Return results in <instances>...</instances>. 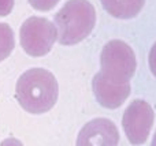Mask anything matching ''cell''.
Masks as SVG:
<instances>
[{
  "mask_svg": "<svg viewBox=\"0 0 156 146\" xmlns=\"http://www.w3.org/2000/svg\"><path fill=\"white\" fill-rule=\"evenodd\" d=\"M59 97V85L55 75L45 68H30L18 78L15 98L26 112L41 115L51 111Z\"/></svg>",
  "mask_w": 156,
  "mask_h": 146,
  "instance_id": "cell-1",
  "label": "cell"
},
{
  "mask_svg": "<svg viewBox=\"0 0 156 146\" xmlns=\"http://www.w3.org/2000/svg\"><path fill=\"white\" fill-rule=\"evenodd\" d=\"M58 42L71 46L85 40L96 25V10L88 0H69L56 12Z\"/></svg>",
  "mask_w": 156,
  "mask_h": 146,
  "instance_id": "cell-2",
  "label": "cell"
},
{
  "mask_svg": "<svg viewBox=\"0 0 156 146\" xmlns=\"http://www.w3.org/2000/svg\"><path fill=\"white\" fill-rule=\"evenodd\" d=\"M137 70V57L123 40H110L100 53V73L115 82H130Z\"/></svg>",
  "mask_w": 156,
  "mask_h": 146,
  "instance_id": "cell-3",
  "label": "cell"
},
{
  "mask_svg": "<svg viewBox=\"0 0 156 146\" xmlns=\"http://www.w3.org/2000/svg\"><path fill=\"white\" fill-rule=\"evenodd\" d=\"M58 41V29L44 16H30L19 29V42L29 56L41 57L51 52Z\"/></svg>",
  "mask_w": 156,
  "mask_h": 146,
  "instance_id": "cell-4",
  "label": "cell"
},
{
  "mask_svg": "<svg viewBox=\"0 0 156 146\" xmlns=\"http://www.w3.org/2000/svg\"><path fill=\"white\" fill-rule=\"evenodd\" d=\"M155 123V111L148 101L136 98L126 107L122 116V128L132 145H143L149 138Z\"/></svg>",
  "mask_w": 156,
  "mask_h": 146,
  "instance_id": "cell-5",
  "label": "cell"
},
{
  "mask_svg": "<svg viewBox=\"0 0 156 146\" xmlns=\"http://www.w3.org/2000/svg\"><path fill=\"white\" fill-rule=\"evenodd\" d=\"M119 131L116 124L107 117H96L82 126L76 146H118Z\"/></svg>",
  "mask_w": 156,
  "mask_h": 146,
  "instance_id": "cell-6",
  "label": "cell"
},
{
  "mask_svg": "<svg viewBox=\"0 0 156 146\" xmlns=\"http://www.w3.org/2000/svg\"><path fill=\"white\" fill-rule=\"evenodd\" d=\"M92 90L97 103L107 109H116L129 98L130 82H115L105 78L101 73H96L92 79Z\"/></svg>",
  "mask_w": 156,
  "mask_h": 146,
  "instance_id": "cell-7",
  "label": "cell"
},
{
  "mask_svg": "<svg viewBox=\"0 0 156 146\" xmlns=\"http://www.w3.org/2000/svg\"><path fill=\"white\" fill-rule=\"evenodd\" d=\"M103 8L118 19H132L140 14L145 0H100Z\"/></svg>",
  "mask_w": 156,
  "mask_h": 146,
  "instance_id": "cell-8",
  "label": "cell"
},
{
  "mask_svg": "<svg viewBox=\"0 0 156 146\" xmlns=\"http://www.w3.org/2000/svg\"><path fill=\"white\" fill-rule=\"evenodd\" d=\"M15 48V37L10 25L0 22V62L5 60Z\"/></svg>",
  "mask_w": 156,
  "mask_h": 146,
  "instance_id": "cell-9",
  "label": "cell"
},
{
  "mask_svg": "<svg viewBox=\"0 0 156 146\" xmlns=\"http://www.w3.org/2000/svg\"><path fill=\"white\" fill-rule=\"evenodd\" d=\"M29 4L37 11H51L59 0H27Z\"/></svg>",
  "mask_w": 156,
  "mask_h": 146,
  "instance_id": "cell-10",
  "label": "cell"
},
{
  "mask_svg": "<svg viewBox=\"0 0 156 146\" xmlns=\"http://www.w3.org/2000/svg\"><path fill=\"white\" fill-rule=\"evenodd\" d=\"M148 66L151 73L154 74V76H156V41L154 42V45L151 46L148 53Z\"/></svg>",
  "mask_w": 156,
  "mask_h": 146,
  "instance_id": "cell-11",
  "label": "cell"
},
{
  "mask_svg": "<svg viewBox=\"0 0 156 146\" xmlns=\"http://www.w3.org/2000/svg\"><path fill=\"white\" fill-rule=\"evenodd\" d=\"M15 0H0V16H7L14 8Z\"/></svg>",
  "mask_w": 156,
  "mask_h": 146,
  "instance_id": "cell-12",
  "label": "cell"
},
{
  "mask_svg": "<svg viewBox=\"0 0 156 146\" xmlns=\"http://www.w3.org/2000/svg\"><path fill=\"white\" fill-rule=\"evenodd\" d=\"M0 146H23V144H22L19 139L14 138V137H10V138H5L4 141L0 144Z\"/></svg>",
  "mask_w": 156,
  "mask_h": 146,
  "instance_id": "cell-13",
  "label": "cell"
},
{
  "mask_svg": "<svg viewBox=\"0 0 156 146\" xmlns=\"http://www.w3.org/2000/svg\"><path fill=\"white\" fill-rule=\"evenodd\" d=\"M151 146H156V130H155L154 135H152V141H151Z\"/></svg>",
  "mask_w": 156,
  "mask_h": 146,
  "instance_id": "cell-14",
  "label": "cell"
}]
</instances>
